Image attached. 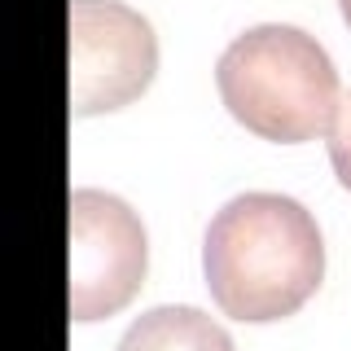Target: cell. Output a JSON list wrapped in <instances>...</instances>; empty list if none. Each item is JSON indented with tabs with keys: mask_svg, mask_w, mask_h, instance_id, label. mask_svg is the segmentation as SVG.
<instances>
[{
	"mask_svg": "<svg viewBox=\"0 0 351 351\" xmlns=\"http://www.w3.org/2000/svg\"><path fill=\"white\" fill-rule=\"evenodd\" d=\"M325 145H329V162H334L338 184L351 193V93L343 97V114H338L334 132L325 136Z\"/></svg>",
	"mask_w": 351,
	"mask_h": 351,
	"instance_id": "obj_6",
	"label": "cell"
},
{
	"mask_svg": "<svg viewBox=\"0 0 351 351\" xmlns=\"http://www.w3.org/2000/svg\"><path fill=\"white\" fill-rule=\"evenodd\" d=\"M158 36L123 0H71V106L114 114L154 84Z\"/></svg>",
	"mask_w": 351,
	"mask_h": 351,
	"instance_id": "obj_4",
	"label": "cell"
},
{
	"mask_svg": "<svg viewBox=\"0 0 351 351\" xmlns=\"http://www.w3.org/2000/svg\"><path fill=\"white\" fill-rule=\"evenodd\" d=\"M338 9H343V22H347V31H351V0H338Z\"/></svg>",
	"mask_w": 351,
	"mask_h": 351,
	"instance_id": "obj_7",
	"label": "cell"
},
{
	"mask_svg": "<svg viewBox=\"0 0 351 351\" xmlns=\"http://www.w3.org/2000/svg\"><path fill=\"white\" fill-rule=\"evenodd\" d=\"M202 272L224 316L241 325L285 321L325 281L321 224L285 193H241L206 224Z\"/></svg>",
	"mask_w": 351,
	"mask_h": 351,
	"instance_id": "obj_1",
	"label": "cell"
},
{
	"mask_svg": "<svg viewBox=\"0 0 351 351\" xmlns=\"http://www.w3.org/2000/svg\"><path fill=\"white\" fill-rule=\"evenodd\" d=\"M149 268L145 224L123 197L71 193V316L80 325L119 316L141 294Z\"/></svg>",
	"mask_w": 351,
	"mask_h": 351,
	"instance_id": "obj_3",
	"label": "cell"
},
{
	"mask_svg": "<svg viewBox=\"0 0 351 351\" xmlns=\"http://www.w3.org/2000/svg\"><path fill=\"white\" fill-rule=\"evenodd\" d=\"M114 351H237V347L228 329L211 321L206 312H197L189 303H167L136 316L123 329Z\"/></svg>",
	"mask_w": 351,
	"mask_h": 351,
	"instance_id": "obj_5",
	"label": "cell"
},
{
	"mask_svg": "<svg viewBox=\"0 0 351 351\" xmlns=\"http://www.w3.org/2000/svg\"><path fill=\"white\" fill-rule=\"evenodd\" d=\"M215 88L241 128L277 145L329 136L343 114V84L329 53L290 22L241 31L215 62Z\"/></svg>",
	"mask_w": 351,
	"mask_h": 351,
	"instance_id": "obj_2",
	"label": "cell"
}]
</instances>
